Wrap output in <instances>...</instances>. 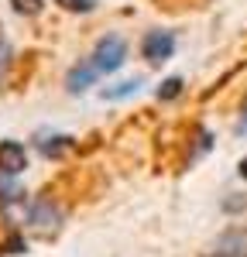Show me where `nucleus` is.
I'll list each match as a JSON object with an SVG mask.
<instances>
[{"mask_svg": "<svg viewBox=\"0 0 247 257\" xmlns=\"http://www.w3.org/2000/svg\"><path fill=\"white\" fill-rule=\"evenodd\" d=\"M62 219H65V209H62L55 199L41 196L31 202V209H28V226H31V233L41 240H55L62 233Z\"/></svg>", "mask_w": 247, "mask_h": 257, "instance_id": "f257e3e1", "label": "nucleus"}, {"mask_svg": "<svg viewBox=\"0 0 247 257\" xmlns=\"http://www.w3.org/2000/svg\"><path fill=\"white\" fill-rule=\"evenodd\" d=\"M89 62H93L100 72H117L124 62H127V41H124L120 35H103V38L96 41Z\"/></svg>", "mask_w": 247, "mask_h": 257, "instance_id": "f03ea898", "label": "nucleus"}, {"mask_svg": "<svg viewBox=\"0 0 247 257\" xmlns=\"http://www.w3.org/2000/svg\"><path fill=\"white\" fill-rule=\"evenodd\" d=\"M172 55H175V35L172 31L155 28V31H148L141 38V59L148 65H165Z\"/></svg>", "mask_w": 247, "mask_h": 257, "instance_id": "7ed1b4c3", "label": "nucleus"}, {"mask_svg": "<svg viewBox=\"0 0 247 257\" xmlns=\"http://www.w3.org/2000/svg\"><path fill=\"white\" fill-rule=\"evenodd\" d=\"M28 168V151L21 141H0V175L14 178Z\"/></svg>", "mask_w": 247, "mask_h": 257, "instance_id": "20e7f679", "label": "nucleus"}, {"mask_svg": "<svg viewBox=\"0 0 247 257\" xmlns=\"http://www.w3.org/2000/svg\"><path fill=\"white\" fill-rule=\"evenodd\" d=\"M213 254L220 257H247V226H226L213 243Z\"/></svg>", "mask_w": 247, "mask_h": 257, "instance_id": "39448f33", "label": "nucleus"}, {"mask_svg": "<svg viewBox=\"0 0 247 257\" xmlns=\"http://www.w3.org/2000/svg\"><path fill=\"white\" fill-rule=\"evenodd\" d=\"M35 148H38L45 158H65V155H72L79 144H76V138H69V134H48V131H41L38 138H35Z\"/></svg>", "mask_w": 247, "mask_h": 257, "instance_id": "423d86ee", "label": "nucleus"}, {"mask_svg": "<svg viewBox=\"0 0 247 257\" xmlns=\"http://www.w3.org/2000/svg\"><path fill=\"white\" fill-rule=\"evenodd\" d=\"M96 76H100V69H96L93 62H79V65H72V69L65 72V89H69L72 96H79V93H86V89L96 82Z\"/></svg>", "mask_w": 247, "mask_h": 257, "instance_id": "0eeeda50", "label": "nucleus"}, {"mask_svg": "<svg viewBox=\"0 0 247 257\" xmlns=\"http://www.w3.org/2000/svg\"><path fill=\"white\" fill-rule=\"evenodd\" d=\"M209 0H155V7L162 14H189V11H203Z\"/></svg>", "mask_w": 247, "mask_h": 257, "instance_id": "6e6552de", "label": "nucleus"}, {"mask_svg": "<svg viewBox=\"0 0 247 257\" xmlns=\"http://www.w3.org/2000/svg\"><path fill=\"white\" fill-rule=\"evenodd\" d=\"M182 89H185V79H182V76H168V79L158 86V93H155V96H158V103H172V99L182 96Z\"/></svg>", "mask_w": 247, "mask_h": 257, "instance_id": "1a4fd4ad", "label": "nucleus"}, {"mask_svg": "<svg viewBox=\"0 0 247 257\" xmlns=\"http://www.w3.org/2000/svg\"><path fill=\"white\" fill-rule=\"evenodd\" d=\"M138 89H141V79H124L117 86H106L103 89V99H127V96H134Z\"/></svg>", "mask_w": 247, "mask_h": 257, "instance_id": "9d476101", "label": "nucleus"}, {"mask_svg": "<svg viewBox=\"0 0 247 257\" xmlns=\"http://www.w3.org/2000/svg\"><path fill=\"white\" fill-rule=\"evenodd\" d=\"M11 7L21 18H38L41 11H45V0H11Z\"/></svg>", "mask_w": 247, "mask_h": 257, "instance_id": "9b49d317", "label": "nucleus"}, {"mask_svg": "<svg viewBox=\"0 0 247 257\" xmlns=\"http://www.w3.org/2000/svg\"><path fill=\"white\" fill-rule=\"evenodd\" d=\"M220 209H223L226 216H237V213H244V209H247V196H244V192H230V196H223Z\"/></svg>", "mask_w": 247, "mask_h": 257, "instance_id": "f8f14e48", "label": "nucleus"}, {"mask_svg": "<svg viewBox=\"0 0 247 257\" xmlns=\"http://www.w3.org/2000/svg\"><path fill=\"white\" fill-rule=\"evenodd\" d=\"M28 243H24V233H18V230H11L7 237L0 240V254H21Z\"/></svg>", "mask_w": 247, "mask_h": 257, "instance_id": "ddd939ff", "label": "nucleus"}, {"mask_svg": "<svg viewBox=\"0 0 247 257\" xmlns=\"http://www.w3.org/2000/svg\"><path fill=\"white\" fill-rule=\"evenodd\" d=\"M62 11H69V14H89V11H96V0H55Z\"/></svg>", "mask_w": 247, "mask_h": 257, "instance_id": "4468645a", "label": "nucleus"}, {"mask_svg": "<svg viewBox=\"0 0 247 257\" xmlns=\"http://www.w3.org/2000/svg\"><path fill=\"white\" fill-rule=\"evenodd\" d=\"M237 175L247 178V158H240V165H237Z\"/></svg>", "mask_w": 247, "mask_h": 257, "instance_id": "2eb2a0df", "label": "nucleus"}, {"mask_svg": "<svg viewBox=\"0 0 247 257\" xmlns=\"http://www.w3.org/2000/svg\"><path fill=\"white\" fill-rule=\"evenodd\" d=\"M0 48H4V24H0Z\"/></svg>", "mask_w": 247, "mask_h": 257, "instance_id": "dca6fc26", "label": "nucleus"}, {"mask_svg": "<svg viewBox=\"0 0 247 257\" xmlns=\"http://www.w3.org/2000/svg\"><path fill=\"white\" fill-rule=\"evenodd\" d=\"M203 257H220V254H213V250H209V254H203Z\"/></svg>", "mask_w": 247, "mask_h": 257, "instance_id": "f3484780", "label": "nucleus"}]
</instances>
